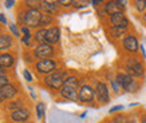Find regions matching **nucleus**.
<instances>
[{
    "label": "nucleus",
    "instance_id": "obj_21",
    "mask_svg": "<svg viewBox=\"0 0 146 123\" xmlns=\"http://www.w3.org/2000/svg\"><path fill=\"white\" fill-rule=\"evenodd\" d=\"M19 108H23V101L22 99H16L13 102H9L7 104V110H12V111H16Z\"/></svg>",
    "mask_w": 146,
    "mask_h": 123
},
{
    "label": "nucleus",
    "instance_id": "obj_35",
    "mask_svg": "<svg viewBox=\"0 0 146 123\" xmlns=\"http://www.w3.org/2000/svg\"><path fill=\"white\" fill-rule=\"evenodd\" d=\"M102 3H103V1H101V0H91V1H89V4L94 5V7H97V5L102 4Z\"/></svg>",
    "mask_w": 146,
    "mask_h": 123
},
{
    "label": "nucleus",
    "instance_id": "obj_20",
    "mask_svg": "<svg viewBox=\"0 0 146 123\" xmlns=\"http://www.w3.org/2000/svg\"><path fill=\"white\" fill-rule=\"evenodd\" d=\"M52 22H54V18L51 16V15L42 12V19H40V27L46 28V26H50V24H52Z\"/></svg>",
    "mask_w": 146,
    "mask_h": 123
},
{
    "label": "nucleus",
    "instance_id": "obj_39",
    "mask_svg": "<svg viewBox=\"0 0 146 123\" xmlns=\"http://www.w3.org/2000/svg\"><path fill=\"white\" fill-rule=\"evenodd\" d=\"M5 74H7V71H5L4 68H1V67H0V76H5Z\"/></svg>",
    "mask_w": 146,
    "mask_h": 123
},
{
    "label": "nucleus",
    "instance_id": "obj_22",
    "mask_svg": "<svg viewBox=\"0 0 146 123\" xmlns=\"http://www.w3.org/2000/svg\"><path fill=\"white\" fill-rule=\"evenodd\" d=\"M110 34L113 38H122V36H125V34H126V30H123V28H118V27H111L110 28Z\"/></svg>",
    "mask_w": 146,
    "mask_h": 123
},
{
    "label": "nucleus",
    "instance_id": "obj_15",
    "mask_svg": "<svg viewBox=\"0 0 146 123\" xmlns=\"http://www.w3.org/2000/svg\"><path fill=\"white\" fill-rule=\"evenodd\" d=\"M39 11H43V13H56L59 11V1H40Z\"/></svg>",
    "mask_w": 146,
    "mask_h": 123
},
{
    "label": "nucleus",
    "instance_id": "obj_43",
    "mask_svg": "<svg viewBox=\"0 0 146 123\" xmlns=\"http://www.w3.org/2000/svg\"><path fill=\"white\" fill-rule=\"evenodd\" d=\"M142 19H143V22H145V23H146V12H145V13H143V15H142Z\"/></svg>",
    "mask_w": 146,
    "mask_h": 123
},
{
    "label": "nucleus",
    "instance_id": "obj_16",
    "mask_svg": "<svg viewBox=\"0 0 146 123\" xmlns=\"http://www.w3.org/2000/svg\"><path fill=\"white\" fill-rule=\"evenodd\" d=\"M11 119L15 122H26L30 119V111L27 108H19L11 112Z\"/></svg>",
    "mask_w": 146,
    "mask_h": 123
},
{
    "label": "nucleus",
    "instance_id": "obj_8",
    "mask_svg": "<svg viewBox=\"0 0 146 123\" xmlns=\"http://www.w3.org/2000/svg\"><path fill=\"white\" fill-rule=\"evenodd\" d=\"M54 47L50 46V44L44 43V44H38V47H35L34 50V56L39 60H43V59H50V58L54 55Z\"/></svg>",
    "mask_w": 146,
    "mask_h": 123
},
{
    "label": "nucleus",
    "instance_id": "obj_6",
    "mask_svg": "<svg viewBox=\"0 0 146 123\" xmlns=\"http://www.w3.org/2000/svg\"><path fill=\"white\" fill-rule=\"evenodd\" d=\"M56 67H58V63L52 59H43V60H38L35 64V68H36V72L40 75H47L52 74L54 71H56Z\"/></svg>",
    "mask_w": 146,
    "mask_h": 123
},
{
    "label": "nucleus",
    "instance_id": "obj_7",
    "mask_svg": "<svg viewBox=\"0 0 146 123\" xmlns=\"http://www.w3.org/2000/svg\"><path fill=\"white\" fill-rule=\"evenodd\" d=\"M95 97L101 104H106L110 102V92H109V87L106 86V83L98 82L95 86Z\"/></svg>",
    "mask_w": 146,
    "mask_h": 123
},
{
    "label": "nucleus",
    "instance_id": "obj_18",
    "mask_svg": "<svg viewBox=\"0 0 146 123\" xmlns=\"http://www.w3.org/2000/svg\"><path fill=\"white\" fill-rule=\"evenodd\" d=\"M12 47V38L7 34H0V51H5Z\"/></svg>",
    "mask_w": 146,
    "mask_h": 123
},
{
    "label": "nucleus",
    "instance_id": "obj_5",
    "mask_svg": "<svg viewBox=\"0 0 146 123\" xmlns=\"http://www.w3.org/2000/svg\"><path fill=\"white\" fill-rule=\"evenodd\" d=\"M125 70H126V74L133 76V78H139L143 75V64L138 60L137 58L130 56L126 59L125 62Z\"/></svg>",
    "mask_w": 146,
    "mask_h": 123
},
{
    "label": "nucleus",
    "instance_id": "obj_28",
    "mask_svg": "<svg viewBox=\"0 0 146 123\" xmlns=\"http://www.w3.org/2000/svg\"><path fill=\"white\" fill-rule=\"evenodd\" d=\"M23 76H24V79H26L27 82H32V80H34V76H32L31 72H30L28 70H24V71H23Z\"/></svg>",
    "mask_w": 146,
    "mask_h": 123
},
{
    "label": "nucleus",
    "instance_id": "obj_24",
    "mask_svg": "<svg viewBox=\"0 0 146 123\" xmlns=\"http://www.w3.org/2000/svg\"><path fill=\"white\" fill-rule=\"evenodd\" d=\"M44 103H38L36 104V116L38 119H42L43 118V114H44Z\"/></svg>",
    "mask_w": 146,
    "mask_h": 123
},
{
    "label": "nucleus",
    "instance_id": "obj_14",
    "mask_svg": "<svg viewBox=\"0 0 146 123\" xmlns=\"http://www.w3.org/2000/svg\"><path fill=\"white\" fill-rule=\"evenodd\" d=\"M18 94V88L13 84H7L0 90V102H4L7 99H12L15 95Z\"/></svg>",
    "mask_w": 146,
    "mask_h": 123
},
{
    "label": "nucleus",
    "instance_id": "obj_12",
    "mask_svg": "<svg viewBox=\"0 0 146 123\" xmlns=\"http://www.w3.org/2000/svg\"><path fill=\"white\" fill-rule=\"evenodd\" d=\"M122 47L127 52L135 54L139 50V43H138L137 38L134 35H126L123 38V40H122Z\"/></svg>",
    "mask_w": 146,
    "mask_h": 123
},
{
    "label": "nucleus",
    "instance_id": "obj_19",
    "mask_svg": "<svg viewBox=\"0 0 146 123\" xmlns=\"http://www.w3.org/2000/svg\"><path fill=\"white\" fill-rule=\"evenodd\" d=\"M46 35H47V28H39L34 35V40L38 44H44L46 43Z\"/></svg>",
    "mask_w": 146,
    "mask_h": 123
},
{
    "label": "nucleus",
    "instance_id": "obj_9",
    "mask_svg": "<svg viewBox=\"0 0 146 123\" xmlns=\"http://www.w3.org/2000/svg\"><path fill=\"white\" fill-rule=\"evenodd\" d=\"M125 8H126L125 1H121V0H110V1H106V3L103 4V9H105L106 15L123 12Z\"/></svg>",
    "mask_w": 146,
    "mask_h": 123
},
{
    "label": "nucleus",
    "instance_id": "obj_23",
    "mask_svg": "<svg viewBox=\"0 0 146 123\" xmlns=\"http://www.w3.org/2000/svg\"><path fill=\"white\" fill-rule=\"evenodd\" d=\"M134 7L137 8L138 12L145 13L146 12V0H135L134 1Z\"/></svg>",
    "mask_w": 146,
    "mask_h": 123
},
{
    "label": "nucleus",
    "instance_id": "obj_37",
    "mask_svg": "<svg viewBox=\"0 0 146 123\" xmlns=\"http://www.w3.org/2000/svg\"><path fill=\"white\" fill-rule=\"evenodd\" d=\"M28 90H30V92H31V97L35 99L36 95H35V91H34V87H31V86H28Z\"/></svg>",
    "mask_w": 146,
    "mask_h": 123
},
{
    "label": "nucleus",
    "instance_id": "obj_32",
    "mask_svg": "<svg viewBox=\"0 0 146 123\" xmlns=\"http://www.w3.org/2000/svg\"><path fill=\"white\" fill-rule=\"evenodd\" d=\"M8 84V78H7V75L5 76H0V90L4 87V86H7Z\"/></svg>",
    "mask_w": 146,
    "mask_h": 123
},
{
    "label": "nucleus",
    "instance_id": "obj_42",
    "mask_svg": "<svg viewBox=\"0 0 146 123\" xmlns=\"http://www.w3.org/2000/svg\"><path fill=\"white\" fill-rule=\"evenodd\" d=\"M127 123H137V122H135V119H127Z\"/></svg>",
    "mask_w": 146,
    "mask_h": 123
},
{
    "label": "nucleus",
    "instance_id": "obj_3",
    "mask_svg": "<svg viewBox=\"0 0 146 123\" xmlns=\"http://www.w3.org/2000/svg\"><path fill=\"white\" fill-rule=\"evenodd\" d=\"M67 78L68 76H67V72L64 70H56L52 74L44 76V84L52 90H60Z\"/></svg>",
    "mask_w": 146,
    "mask_h": 123
},
{
    "label": "nucleus",
    "instance_id": "obj_26",
    "mask_svg": "<svg viewBox=\"0 0 146 123\" xmlns=\"http://www.w3.org/2000/svg\"><path fill=\"white\" fill-rule=\"evenodd\" d=\"M9 31L12 32V35L15 36V38H19V36H20V32H19L16 24H11V26H9Z\"/></svg>",
    "mask_w": 146,
    "mask_h": 123
},
{
    "label": "nucleus",
    "instance_id": "obj_13",
    "mask_svg": "<svg viewBox=\"0 0 146 123\" xmlns=\"http://www.w3.org/2000/svg\"><path fill=\"white\" fill-rule=\"evenodd\" d=\"M60 39V30L59 27H50L47 28V35H46V43L50 46L56 44Z\"/></svg>",
    "mask_w": 146,
    "mask_h": 123
},
{
    "label": "nucleus",
    "instance_id": "obj_31",
    "mask_svg": "<svg viewBox=\"0 0 146 123\" xmlns=\"http://www.w3.org/2000/svg\"><path fill=\"white\" fill-rule=\"evenodd\" d=\"M59 5L68 8V7H71V5H72V1H71V0H59Z\"/></svg>",
    "mask_w": 146,
    "mask_h": 123
},
{
    "label": "nucleus",
    "instance_id": "obj_40",
    "mask_svg": "<svg viewBox=\"0 0 146 123\" xmlns=\"http://www.w3.org/2000/svg\"><path fill=\"white\" fill-rule=\"evenodd\" d=\"M141 123H146V115H142L141 116Z\"/></svg>",
    "mask_w": 146,
    "mask_h": 123
},
{
    "label": "nucleus",
    "instance_id": "obj_10",
    "mask_svg": "<svg viewBox=\"0 0 146 123\" xmlns=\"http://www.w3.org/2000/svg\"><path fill=\"white\" fill-rule=\"evenodd\" d=\"M110 23L111 27H118V28H123V30H127L130 23H129V19L126 18V15L123 12H118V13H113L110 15Z\"/></svg>",
    "mask_w": 146,
    "mask_h": 123
},
{
    "label": "nucleus",
    "instance_id": "obj_17",
    "mask_svg": "<svg viewBox=\"0 0 146 123\" xmlns=\"http://www.w3.org/2000/svg\"><path fill=\"white\" fill-rule=\"evenodd\" d=\"M13 63H15V58L11 54H0V67L1 68H8V67H12Z\"/></svg>",
    "mask_w": 146,
    "mask_h": 123
},
{
    "label": "nucleus",
    "instance_id": "obj_34",
    "mask_svg": "<svg viewBox=\"0 0 146 123\" xmlns=\"http://www.w3.org/2000/svg\"><path fill=\"white\" fill-rule=\"evenodd\" d=\"M4 5H5V8H11V7L15 5V1L13 0H7V1H4Z\"/></svg>",
    "mask_w": 146,
    "mask_h": 123
},
{
    "label": "nucleus",
    "instance_id": "obj_25",
    "mask_svg": "<svg viewBox=\"0 0 146 123\" xmlns=\"http://www.w3.org/2000/svg\"><path fill=\"white\" fill-rule=\"evenodd\" d=\"M111 123H127V118L123 114H118L111 119Z\"/></svg>",
    "mask_w": 146,
    "mask_h": 123
},
{
    "label": "nucleus",
    "instance_id": "obj_41",
    "mask_svg": "<svg viewBox=\"0 0 146 123\" xmlns=\"http://www.w3.org/2000/svg\"><path fill=\"white\" fill-rule=\"evenodd\" d=\"M24 56H26L27 62H32V59H30V55H28V54H24Z\"/></svg>",
    "mask_w": 146,
    "mask_h": 123
},
{
    "label": "nucleus",
    "instance_id": "obj_29",
    "mask_svg": "<svg viewBox=\"0 0 146 123\" xmlns=\"http://www.w3.org/2000/svg\"><path fill=\"white\" fill-rule=\"evenodd\" d=\"M123 108L125 107L122 104H117V106H114V107H111L109 112H110V114H115V112H118V111H122Z\"/></svg>",
    "mask_w": 146,
    "mask_h": 123
},
{
    "label": "nucleus",
    "instance_id": "obj_38",
    "mask_svg": "<svg viewBox=\"0 0 146 123\" xmlns=\"http://www.w3.org/2000/svg\"><path fill=\"white\" fill-rule=\"evenodd\" d=\"M139 48H141V51H142V55H143V58H146V51H145V47H143V46H139Z\"/></svg>",
    "mask_w": 146,
    "mask_h": 123
},
{
    "label": "nucleus",
    "instance_id": "obj_27",
    "mask_svg": "<svg viewBox=\"0 0 146 123\" xmlns=\"http://www.w3.org/2000/svg\"><path fill=\"white\" fill-rule=\"evenodd\" d=\"M31 39H32V35H24L22 38V42L23 44H26L27 47H30L31 46Z\"/></svg>",
    "mask_w": 146,
    "mask_h": 123
},
{
    "label": "nucleus",
    "instance_id": "obj_4",
    "mask_svg": "<svg viewBox=\"0 0 146 123\" xmlns=\"http://www.w3.org/2000/svg\"><path fill=\"white\" fill-rule=\"evenodd\" d=\"M115 79L121 86V88H123L126 92H131L133 94V92H137L141 88V84L138 83L133 76L127 75L126 72H118Z\"/></svg>",
    "mask_w": 146,
    "mask_h": 123
},
{
    "label": "nucleus",
    "instance_id": "obj_36",
    "mask_svg": "<svg viewBox=\"0 0 146 123\" xmlns=\"http://www.w3.org/2000/svg\"><path fill=\"white\" fill-rule=\"evenodd\" d=\"M0 23L1 24H7V19H5L4 13H0Z\"/></svg>",
    "mask_w": 146,
    "mask_h": 123
},
{
    "label": "nucleus",
    "instance_id": "obj_11",
    "mask_svg": "<svg viewBox=\"0 0 146 123\" xmlns=\"http://www.w3.org/2000/svg\"><path fill=\"white\" fill-rule=\"evenodd\" d=\"M95 98V90L90 84H82L79 88V101L83 103H91Z\"/></svg>",
    "mask_w": 146,
    "mask_h": 123
},
{
    "label": "nucleus",
    "instance_id": "obj_1",
    "mask_svg": "<svg viewBox=\"0 0 146 123\" xmlns=\"http://www.w3.org/2000/svg\"><path fill=\"white\" fill-rule=\"evenodd\" d=\"M79 80L76 76H68L63 84V87L59 90L60 97L71 102L79 101Z\"/></svg>",
    "mask_w": 146,
    "mask_h": 123
},
{
    "label": "nucleus",
    "instance_id": "obj_33",
    "mask_svg": "<svg viewBox=\"0 0 146 123\" xmlns=\"http://www.w3.org/2000/svg\"><path fill=\"white\" fill-rule=\"evenodd\" d=\"M20 32H22L23 35H31V32H30V28L26 26H22L20 27Z\"/></svg>",
    "mask_w": 146,
    "mask_h": 123
},
{
    "label": "nucleus",
    "instance_id": "obj_30",
    "mask_svg": "<svg viewBox=\"0 0 146 123\" xmlns=\"http://www.w3.org/2000/svg\"><path fill=\"white\" fill-rule=\"evenodd\" d=\"M111 84H113V90H114V92H115V94H118V92H119L121 86L118 84L117 79H111Z\"/></svg>",
    "mask_w": 146,
    "mask_h": 123
},
{
    "label": "nucleus",
    "instance_id": "obj_2",
    "mask_svg": "<svg viewBox=\"0 0 146 123\" xmlns=\"http://www.w3.org/2000/svg\"><path fill=\"white\" fill-rule=\"evenodd\" d=\"M18 19L22 26H26L28 28H38V27H40L42 12L38 8H28L19 13Z\"/></svg>",
    "mask_w": 146,
    "mask_h": 123
}]
</instances>
